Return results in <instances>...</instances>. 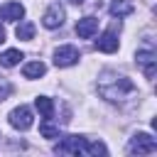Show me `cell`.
I'll return each mask as SVG.
<instances>
[{
	"instance_id": "1",
	"label": "cell",
	"mask_w": 157,
	"mask_h": 157,
	"mask_svg": "<svg viewBox=\"0 0 157 157\" xmlns=\"http://www.w3.org/2000/svg\"><path fill=\"white\" fill-rule=\"evenodd\" d=\"M98 93L110 101V103H118V101H125L135 93V83L128 78V76H103V81L98 83Z\"/></svg>"
},
{
	"instance_id": "2",
	"label": "cell",
	"mask_w": 157,
	"mask_h": 157,
	"mask_svg": "<svg viewBox=\"0 0 157 157\" xmlns=\"http://www.w3.org/2000/svg\"><path fill=\"white\" fill-rule=\"evenodd\" d=\"M130 152L132 155H152V152H157V140L150 132H135L130 140Z\"/></svg>"
},
{
	"instance_id": "3",
	"label": "cell",
	"mask_w": 157,
	"mask_h": 157,
	"mask_svg": "<svg viewBox=\"0 0 157 157\" xmlns=\"http://www.w3.org/2000/svg\"><path fill=\"white\" fill-rule=\"evenodd\" d=\"M7 118H10V125H12L15 130H29L32 123H34L32 110H29L27 105H17V108H12Z\"/></svg>"
},
{
	"instance_id": "4",
	"label": "cell",
	"mask_w": 157,
	"mask_h": 157,
	"mask_svg": "<svg viewBox=\"0 0 157 157\" xmlns=\"http://www.w3.org/2000/svg\"><path fill=\"white\" fill-rule=\"evenodd\" d=\"M135 61H137V66L142 69V74L147 78H155V74H157V54L152 49H140L135 54Z\"/></svg>"
},
{
	"instance_id": "5",
	"label": "cell",
	"mask_w": 157,
	"mask_h": 157,
	"mask_svg": "<svg viewBox=\"0 0 157 157\" xmlns=\"http://www.w3.org/2000/svg\"><path fill=\"white\" fill-rule=\"evenodd\" d=\"M64 17H66L64 7H61L59 2H52V5L47 7V12L42 15V25H44L47 29H56V27L64 25Z\"/></svg>"
},
{
	"instance_id": "6",
	"label": "cell",
	"mask_w": 157,
	"mask_h": 157,
	"mask_svg": "<svg viewBox=\"0 0 157 157\" xmlns=\"http://www.w3.org/2000/svg\"><path fill=\"white\" fill-rule=\"evenodd\" d=\"M78 61V49L76 47H71V44H64V47H59L56 52H54V64L56 66H74Z\"/></svg>"
},
{
	"instance_id": "7",
	"label": "cell",
	"mask_w": 157,
	"mask_h": 157,
	"mask_svg": "<svg viewBox=\"0 0 157 157\" xmlns=\"http://www.w3.org/2000/svg\"><path fill=\"white\" fill-rule=\"evenodd\" d=\"M56 152H61V155H78V152H86V140L78 137V135H69V137H64V142L56 145Z\"/></svg>"
},
{
	"instance_id": "8",
	"label": "cell",
	"mask_w": 157,
	"mask_h": 157,
	"mask_svg": "<svg viewBox=\"0 0 157 157\" xmlns=\"http://www.w3.org/2000/svg\"><path fill=\"white\" fill-rule=\"evenodd\" d=\"M118 34L113 32V29H105L98 39H96V49L98 52H105V54H113V52H118Z\"/></svg>"
},
{
	"instance_id": "9",
	"label": "cell",
	"mask_w": 157,
	"mask_h": 157,
	"mask_svg": "<svg viewBox=\"0 0 157 157\" xmlns=\"http://www.w3.org/2000/svg\"><path fill=\"white\" fill-rule=\"evenodd\" d=\"M0 17L5 22H17V20L25 17V5L22 2H5L0 7Z\"/></svg>"
},
{
	"instance_id": "10",
	"label": "cell",
	"mask_w": 157,
	"mask_h": 157,
	"mask_svg": "<svg viewBox=\"0 0 157 157\" xmlns=\"http://www.w3.org/2000/svg\"><path fill=\"white\" fill-rule=\"evenodd\" d=\"M98 32V20L96 17H81L78 22H76V34L81 37V39H91L93 34Z\"/></svg>"
},
{
	"instance_id": "11",
	"label": "cell",
	"mask_w": 157,
	"mask_h": 157,
	"mask_svg": "<svg viewBox=\"0 0 157 157\" xmlns=\"http://www.w3.org/2000/svg\"><path fill=\"white\" fill-rule=\"evenodd\" d=\"M47 74V66L42 64V61H27L25 66H22V76L25 78H39V76H44Z\"/></svg>"
},
{
	"instance_id": "12",
	"label": "cell",
	"mask_w": 157,
	"mask_h": 157,
	"mask_svg": "<svg viewBox=\"0 0 157 157\" xmlns=\"http://www.w3.org/2000/svg\"><path fill=\"white\" fill-rule=\"evenodd\" d=\"M108 10H110L113 17H125V15L132 12V2H130V0H113Z\"/></svg>"
},
{
	"instance_id": "13",
	"label": "cell",
	"mask_w": 157,
	"mask_h": 157,
	"mask_svg": "<svg viewBox=\"0 0 157 157\" xmlns=\"http://www.w3.org/2000/svg\"><path fill=\"white\" fill-rule=\"evenodd\" d=\"M20 59H25L20 49H7V52H2V54H0V64H2V66H7V69L17 66V64H20Z\"/></svg>"
},
{
	"instance_id": "14",
	"label": "cell",
	"mask_w": 157,
	"mask_h": 157,
	"mask_svg": "<svg viewBox=\"0 0 157 157\" xmlns=\"http://www.w3.org/2000/svg\"><path fill=\"white\" fill-rule=\"evenodd\" d=\"M34 105H37V110H39L42 118H52V115H54V103H52V98L39 96V98H34Z\"/></svg>"
},
{
	"instance_id": "15",
	"label": "cell",
	"mask_w": 157,
	"mask_h": 157,
	"mask_svg": "<svg viewBox=\"0 0 157 157\" xmlns=\"http://www.w3.org/2000/svg\"><path fill=\"white\" fill-rule=\"evenodd\" d=\"M15 37H17V39H25V42H29V39L34 37V25H32V22H20V25H17V29H15Z\"/></svg>"
},
{
	"instance_id": "16",
	"label": "cell",
	"mask_w": 157,
	"mask_h": 157,
	"mask_svg": "<svg viewBox=\"0 0 157 157\" xmlns=\"http://www.w3.org/2000/svg\"><path fill=\"white\" fill-rule=\"evenodd\" d=\"M39 132H42L44 137H49V140H54V137L59 135V130L52 125V118H44V120H42V125H39Z\"/></svg>"
},
{
	"instance_id": "17",
	"label": "cell",
	"mask_w": 157,
	"mask_h": 157,
	"mask_svg": "<svg viewBox=\"0 0 157 157\" xmlns=\"http://www.w3.org/2000/svg\"><path fill=\"white\" fill-rule=\"evenodd\" d=\"M86 152L88 155H108V150H105L103 142H86Z\"/></svg>"
},
{
	"instance_id": "18",
	"label": "cell",
	"mask_w": 157,
	"mask_h": 157,
	"mask_svg": "<svg viewBox=\"0 0 157 157\" xmlns=\"http://www.w3.org/2000/svg\"><path fill=\"white\" fill-rule=\"evenodd\" d=\"M10 93H12V83H10L7 78H2V76H0V101H5Z\"/></svg>"
},
{
	"instance_id": "19",
	"label": "cell",
	"mask_w": 157,
	"mask_h": 157,
	"mask_svg": "<svg viewBox=\"0 0 157 157\" xmlns=\"http://www.w3.org/2000/svg\"><path fill=\"white\" fill-rule=\"evenodd\" d=\"M5 42V29H2V25H0V44Z\"/></svg>"
},
{
	"instance_id": "20",
	"label": "cell",
	"mask_w": 157,
	"mask_h": 157,
	"mask_svg": "<svg viewBox=\"0 0 157 157\" xmlns=\"http://www.w3.org/2000/svg\"><path fill=\"white\" fill-rule=\"evenodd\" d=\"M69 2H74V5H81V2H83V0H69Z\"/></svg>"
}]
</instances>
